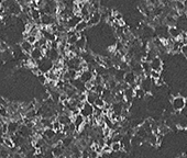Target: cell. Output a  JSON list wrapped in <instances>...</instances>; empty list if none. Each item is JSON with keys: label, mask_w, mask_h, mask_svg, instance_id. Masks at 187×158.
I'll return each instance as SVG.
<instances>
[{"label": "cell", "mask_w": 187, "mask_h": 158, "mask_svg": "<svg viewBox=\"0 0 187 158\" xmlns=\"http://www.w3.org/2000/svg\"><path fill=\"white\" fill-rule=\"evenodd\" d=\"M186 99L182 96L173 97L172 99V108L175 112H182L184 109L186 108Z\"/></svg>", "instance_id": "6da1fadb"}, {"label": "cell", "mask_w": 187, "mask_h": 158, "mask_svg": "<svg viewBox=\"0 0 187 158\" xmlns=\"http://www.w3.org/2000/svg\"><path fill=\"white\" fill-rule=\"evenodd\" d=\"M94 111H95L94 106L89 104V103H87V102H84L83 107H81V109H80V114L83 115L86 120H88L89 118H91V116L94 115Z\"/></svg>", "instance_id": "7a4b0ae2"}, {"label": "cell", "mask_w": 187, "mask_h": 158, "mask_svg": "<svg viewBox=\"0 0 187 158\" xmlns=\"http://www.w3.org/2000/svg\"><path fill=\"white\" fill-rule=\"evenodd\" d=\"M95 76H96V74L95 72H91V70H84V72H80V75H79V79L84 82V84H87V82H89V81H93L94 78H95Z\"/></svg>", "instance_id": "3957f363"}, {"label": "cell", "mask_w": 187, "mask_h": 158, "mask_svg": "<svg viewBox=\"0 0 187 158\" xmlns=\"http://www.w3.org/2000/svg\"><path fill=\"white\" fill-rule=\"evenodd\" d=\"M81 17L77 15H74L73 17H71L68 20H67V25H66V29L67 30H75V28L77 27L79 22L81 21Z\"/></svg>", "instance_id": "277c9868"}, {"label": "cell", "mask_w": 187, "mask_h": 158, "mask_svg": "<svg viewBox=\"0 0 187 158\" xmlns=\"http://www.w3.org/2000/svg\"><path fill=\"white\" fill-rule=\"evenodd\" d=\"M150 65H151V69L154 70V72H162L163 69V60L161 59V57H155L153 58L151 62H150Z\"/></svg>", "instance_id": "5b68a950"}, {"label": "cell", "mask_w": 187, "mask_h": 158, "mask_svg": "<svg viewBox=\"0 0 187 158\" xmlns=\"http://www.w3.org/2000/svg\"><path fill=\"white\" fill-rule=\"evenodd\" d=\"M153 85H154V82H153V80L150 78V76H146V77L142 80V82H141L140 87L143 89L146 94H150V92H151V89H152V86H153Z\"/></svg>", "instance_id": "8992f818"}, {"label": "cell", "mask_w": 187, "mask_h": 158, "mask_svg": "<svg viewBox=\"0 0 187 158\" xmlns=\"http://www.w3.org/2000/svg\"><path fill=\"white\" fill-rule=\"evenodd\" d=\"M100 21H101L100 11H96V12L91 13V15H90V19L88 21V27H95V25H97Z\"/></svg>", "instance_id": "52a82bcc"}, {"label": "cell", "mask_w": 187, "mask_h": 158, "mask_svg": "<svg viewBox=\"0 0 187 158\" xmlns=\"http://www.w3.org/2000/svg\"><path fill=\"white\" fill-rule=\"evenodd\" d=\"M182 31L180 29H178L177 27H172V28H168V36L174 40V41H176V40H178L180 36H182Z\"/></svg>", "instance_id": "ba28073f"}, {"label": "cell", "mask_w": 187, "mask_h": 158, "mask_svg": "<svg viewBox=\"0 0 187 158\" xmlns=\"http://www.w3.org/2000/svg\"><path fill=\"white\" fill-rule=\"evenodd\" d=\"M20 48H21V50L24 53V54L30 55V54H31V52H32L33 48H34V46H33L32 44H30L27 40H23L21 43H20Z\"/></svg>", "instance_id": "9c48e42d"}, {"label": "cell", "mask_w": 187, "mask_h": 158, "mask_svg": "<svg viewBox=\"0 0 187 158\" xmlns=\"http://www.w3.org/2000/svg\"><path fill=\"white\" fill-rule=\"evenodd\" d=\"M30 57L37 63V62H40V60L44 57V53L41 50V48H35V47H34L33 50L31 52V54H30Z\"/></svg>", "instance_id": "30bf717a"}, {"label": "cell", "mask_w": 187, "mask_h": 158, "mask_svg": "<svg viewBox=\"0 0 187 158\" xmlns=\"http://www.w3.org/2000/svg\"><path fill=\"white\" fill-rule=\"evenodd\" d=\"M57 121L61 123V125L62 126H65V125H68V124H71L73 122V119L69 116V115L65 114H58L57 115Z\"/></svg>", "instance_id": "8fae6325"}, {"label": "cell", "mask_w": 187, "mask_h": 158, "mask_svg": "<svg viewBox=\"0 0 187 158\" xmlns=\"http://www.w3.org/2000/svg\"><path fill=\"white\" fill-rule=\"evenodd\" d=\"M99 97H100V96L97 94L96 91H87L86 102L87 103H89V104H91V106H94L95 102H96V100H97Z\"/></svg>", "instance_id": "7c38bea8"}, {"label": "cell", "mask_w": 187, "mask_h": 158, "mask_svg": "<svg viewBox=\"0 0 187 158\" xmlns=\"http://www.w3.org/2000/svg\"><path fill=\"white\" fill-rule=\"evenodd\" d=\"M55 136H56V132L53 129H45L43 132V135H42V137L45 139V142L52 141Z\"/></svg>", "instance_id": "4fadbf2b"}, {"label": "cell", "mask_w": 187, "mask_h": 158, "mask_svg": "<svg viewBox=\"0 0 187 158\" xmlns=\"http://www.w3.org/2000/svg\"><path fill=\"white\" fill-rule=\"evenodd\" d=\"M87 45V40H86V36H80L79 40L77 41V43L75 44V46L77 47V50H80V52H84L85 47Z\"/></svg>", "instance_id": "5bb4252c"}, {"label": "cell", "mask_w": 187, "mask_h": 158, "mask_svg": "<svg viewBox=\"0 0 187 158\" xmlns=\"http://www.w3.org/2000/svg\"><path fill=\"white\" fill-rule=\"evenodd\" d=\"M141 66H142V70H143L144 75L145 76H150V74L152 72L150 63L146 62V60H141Z\"/></svg>", "instance_id": "9a60e30c"}, {"label": "cell", "mask_w": 187, "mask_h": 158, "mask_svg": "<svg viewBox=\"0 0 187 158\" xmlns=\"http://www.w3.org/2000/svg\"><path fill=\"white\" fill-rule=\"evenodd\" d=\"M87 28H88V22L85 21V20H81V21L77 24V27L75 28V31H76L77 33H81V32H84L85 30H87Z\"/></svg>", "instance_id": "2e32d148"}, {"label": "cell", "mask_w": 187, "mask_h": 158, "mask_svg": "<svg viewBox=\"0 0 187 158\" xmlns=\"http://www.w3.org/2000/svg\"><path fill=\"white\" fill-rule=\"evenodd\" d=\"M145 94H146V92L144 91L141 87H138V88L134 89V98H137V99H142V98L145 97Z\"/></svg>", "instance_id": "e0dca14e"}, {"label": "cell", "mask_w": 187, "mask_h": 158, "mask_svg": "<svg viewBox=\"0 0 187 158\" xmlns=\"http://www.w3.org/2000/svg\"><path fill=\"white\" fill-rule=\"evenodd\" d=\"M111 151L114 153H119V151H123V145L121 142H114L111 145Z\"/></svg>", "instance_id": "ac0fdd59"}, {"label": "cell", "mask_w": 187, "mask_h": 158, "mask_svg": "<svg viewBox=\"0 0 187 158\" xmlns=\"http://www.w3.org/2000/svg\"><path fill=\"white\" fill-rule=\"evenodd\" d=\"M106 101L104 100V98L102 97H99L97 100H96V102H95V104H94V107H96V108H99V109H104L105 107H106Z\"/></svg>", "instance_id": "d6986e66"}, {"label": "cell", "mask_w": 187, "mask_h": 158, "mask_svg": "<svg viewBox=\"0 0 187 158\" xmlns=\"http://www.w3.org/2000/svg\"><path fill=\"white\" fill-rule=\"evenodd\" d=\"M37 79H39V81L42 84V85H46L47 82H49V79H47V77L45 76V74H40L39 76H37Z\"/></svg>", "instance_id": "ffe728a7"}, {"label": "cell", "mask_w": 187, "mask_h": 158, "mask_svg": "<svg viewBox=\"0 0 187 158\" xmlns=\"http://www.w3.org/2000/svg\"><path fill=\"white\" fill-rule=\"evenodd\" d=\"M180 53H182L184 56H186L187 55V43L184 44V45L182 46V48H180Z\"/></svg>", "instance_id": "44dd1931"}, {"label": "cell", "mask_w": 187, "mask_h": 158, "mask_svg": "<svg viewBox=\"0 0 187 158\" xmlns=\"http://www.w3.org/2000/svg\"><path fill=\"white\" fill-rule=\"evenodd\" d=\"M155 85H158V86H163V85H164V80H162V78H160L158 80L155 81Z\"/></svg>", "instance_id": "7402d4cb"}, {"label": "cell", "mask_w": 187, "mask_h": 158, "mask_svg": "<svg viewBox=\"0 0 187 158\" xmlns=\"http://www.w3.org/2000/svg\"><path fill=\"white\" fill-rule=\"evenodd\" d=\"M186 131H187V129H186Z\"/></svg>", "instance_id": "603a6c76"}]
</instances>
